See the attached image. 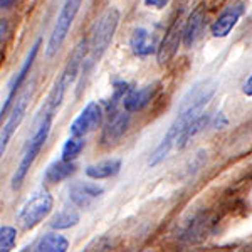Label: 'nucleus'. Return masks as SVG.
Here are the masks:
<instances>
[{
  "label": "nucleus",
  "instance_id": "nucleus-1",
  "mask_svg": "<svg viewBox=\"0 0 252 252\" xmlns=\"http://www.w3.org/2000/svg\"><path fill=\"white\" fill-rule=\"evenodd\" d=\"M214 93H215L214 84L200 83L184 97L177 118H175L173 123L170 125L168 131H166V135L163 136V140L160 141V145L155 148V152L150 155V160H148L150 166L158 165L160 161H163L165 158L168 157V153L173 150V146L178 145L180 138L184 136V133L192 126L193 121L204 115L202 111H204V108L209 104V101L212 99Z\"/></svg>",
  "mask_w": 252,
  "mask_h": 252
},
{
  "label": "nucleus",
  "instance_id": "nucleus-2",
  "mask_svg": "<svg viewBox=\"0 0 252 252\" xmlns=\"http://www.w3.org/2000/svg\"><path fill=\"white\" fill-rule=\"evenodd\" d=\"M118 24H120V10L115 7L108 9L97 19V22L93 27L91 37L88 40V56L83 64V74H88L96 66L97 61L103 58V54L115 37Z\"/></svg>",
  "mask_w": 252,
  "mask_h": 252
},
{
  "label": "nucleus",
  "instance_id": "nucleus-3",
  "mask_svg": "<svg viewBox=\"0 0 252 252\" xmlns=\"http://www.w3.org/2000/svg\"><path fill=\"white\" fill-rule=\"evenodd\" d=\"M86 56H88V40L84 39L74 47V51H72L66 67L63 69V72H61V76L58 78V81H56L52 91L49 93L46 104H44V113L56 115L58 108L61 106V103H63L67 88L71 86V83H74V79L78 78L79 71H83V64H84V61H86Z\"/></svg>",
  "mask_w": 252,
  "mask_h": 252
},
{
  "label": "nucleus",
  "instance_id": "nucleus-4",
  "mask_svg": "<svg viewBox=\"0 0 252 252\" xmlns=\"http://www.w3.org/2000/svg\"><path fill=\"white\" fill-rule=\"evenodd\" d=\"M52 120H54V115H51V113H42V115H40L37 128L34 129V133H32V136L29 138V141H27L26 146H24V152H22V157H20V161L17 165V170H15L14 177H12V189L14 190L20 189L22 182L26 180L27 173H29L31 166L34 165L39 152L42 150V146L49 136V131H51Z\"/></svg>",
  "mask_w": 252,
  "mask_h": 252
},
{
  "label": "nucleus",
  "instance_id": "nucleus-5",
  "mask_svg": "<svg viewBox=\"0 0 252 252\" xmlns=\"http://www.w3.org/2000/svg\"><path fill=\"white\" fill-rule=\"evenodd\" d=\"M81 3H83V0H64L58 15V20H56V26L52 29V34L47 42V49H46L47 58H52L64 44V40H66L69 34V29H71L72 22H74L76 15L79 12Z\"/></svg>",
  "mask_w": 252,
  "mask_h": 252
},
{
  "label": "nucleus",
  "instance_id": "nucleus-6",
  "mask_svg": "<svg viewBox=\"0 0 252 252\" xmlns=\"http://www.w3.org/2000/svg\"><path fill=\"white\" fill-rule=\"evenodd\" d=\"M52 205H54L52 195L46 192V190H40V192L34 193V197H31L24 204V207L20 209V212L17 215V222L26 230L34 229L35 225H39L51 214Z\"/></svg>",
  "mask_w": 252,
  "mask_h": 252
},
{
  "label": "nucleus",
  "instance_id": "nucleus-7",
  "mask_svg": "<svg viewBox=\"0 0 252 252\" xmlns=\"http://www.w3.org/2000/svg\"><path fill=\"white\" fill-rule=\"evenodd\" d=\"M185 24L182 12L178 14V17L173 20L172 26L168 27L165 34V39L161 40L160 47H158V63L166 64L173 59V56L177 54L180 42H184V34H185Z\"/></svg>",
  "mask_w": 252,
  "mask_h": 252
},
{
  "label": "nucleus",
  "instance_id": "nucleus-8",
  "mask_svg": "<svg viewBox=\"0 0 252 252\" xmlns=\"http://www.w3.org/2000/svg\"><path fill=\"white\" fill-rule=\"evenodd\" d=\"M101 118H103V109H101L99 104L94 103V101L88 103L83 111L79 113V116L72 121L69 133H71V136L84 138L88 133L94 131L97 126H99Z\"/></svg>",
  "mask_w": 252,
  "mask_h": 252
},
{
  "label": "nucleus",
  "instance_id": "nucleus-9",
  "mask_svg": "<svg viewBox=\"0 0 252 252\" xmlns=\"http://www.w3.org/2000/svg\"><path fill=\"white\" fill-rule=\"evenodd\" d=\"M40 44H42V40H40V39L35 40V44L31 47L29 54H27L26 61H24V64L20 66L19 72H17V76H15V78L12 79V83L9 84V93H7V96H5V101H3V104H2V109H0L2 116L5 115L7 111H9L12 101H14V97L17 96V91L20 89V86H22L24 81H26L27 74L31 72V67H32V64H34V61H35V56H37V52H39Z\"/></svg>",
  "mask_w": 252,
  "mask_h": 252
},
{
  "label": "nucleus",
  "instance_id": "nucleus-10",
  "mask_svg": "<svg viewBox=\"0 0 252 252\" xmlns=\"http://www.w3.org/2000/svg\"><path fill=\"white\" fill-rule=\"evenodd\" d=\"M29 94L31 93H26L24 96H20L15 103L14 109H12V115L9 116L7 120L5 126L2 129V136H0V153L3 155V152L7 150V145H9L12 135L15 133V129L19 128L20 123L24 120V115H26V108H27V99H29Z\"/></svg>",
  "mask_w": 252,
  "mask_h": 252
},
{
  "label": "nucleus",
  "instance_id": "nucleus-11",
  "mask_svg": "<svg viewBox=\"0 0 252 252\" xmlns=\"http://www.w3.org/2000/svg\"><path fill=\"white\" fill-rule=\"evenodd\" d=\"M244 12L242 3H235V5H230L229 9H225L220 15L217 17V20L210 26V32H212L214 37H227V35L232 32V29L237 26L239 19H241Z\"/></svg>",
  "mask_w": 252,
  "mask_h": 252
},
{
  "label": "nucleus",
  "instance_id": "nucleus-12",
  "mask_svg": "<svg viewBox=\"0 0 252 252\" xmlns=\"http://www.w3.org/2000/svg\"><path fill=\"white\" fill-rule=\"evenodd\" d=\"M214 225V217L209 212H200L190 220L182 230V239L187 242H198L210 232Z\"/></svg>",
  "mask_w": 252,
  "mask_h": 252
},
{
  "label": "nucleus",
  "instance_id": "nucleus-13",
  "mask_svg": "<svg viewBox=\"0 0 252 252\" xmlns=\"http://www.w3.org/2000/svg\"><path fill=\"white\" fill-rule=\"evenodd\" d=\"M158 91V83L148 84L141 89H133L128 93V96L123 101V108L126 113H138L150 104V101L155 97Z\"/></svg>",
  "mask_w": 252,
  "mask_h": 252
},
{
  "label": "nucleus",
  "instance_id": "nucleus-14",
  "mask_svg": "<svg viewBox=\"0 0 252 252\" xmlns=\"http://www.w3.org/2000/svg\"><path fill=\"white\" fill-rule=\"evenodd\" d=\"M101 193H103L101 187L94 184H84V182H78L69 189V198L78 207H89Z\"/></svg>",
  "mask_w": 252,
  "mask_h": 252
},
{
  "label": "nucleus",
  "instance_id": "nucleus-15",
  "mask_svg": "<svg viewBox=\"0 0 252 252\" xmlns=\"http://www.w3.org/2000/svg\"><path fill=\"white\" fill-rule=\"evenodd\" d=\"M129 125V113H113L111 118H109L106 128L103 131V141L104 145H111L115 141L120 140L121 136L126 133Z\"/></svg>",
  "mask_w": 252,
  "mask_h": 252
},
{
  "label": "nucleus",
  "instance_id": "nucleus-16",
  "mask_svg": "<svg viewBox=\"0 0 252 252\" xmlns=\"http://www.w3.org/2000/svg\"><path fill=\"white\" fill-rule=\"evenodd\" d=\"M204 22H205V10L202 5H198L192 14H190L189 20L185 24V34H184V46L185 47H193L195 42L198 40L204 29Z\"/></svg>",
  "mask_w": 252,
  "mask_h": 252
},
{
  "label": "nucleus",
  "instance_id": "nucleus-17",
  "mask_svg": "<svg viewBox=\"0 0 252 252\" xmlns=\"http://www.w3.org/2000/svg\"><path fill=\"white\" fill-rule=\"evenodd\" d=\"M129 47H131L133 54L138 56V58H146L152 52H155L157 44L153 35L146 29H143V27H140V29L133 32L131 39H129Z\"/></svg>",
  "mask_w": 252,
  "mask_h": 252
},
{
  "label": "nucleus",
  "instance_id": "nucleus-18",
  "mask_svg": "<svg viewBox=\"0 0 252 252\" xmlns=\"http://www.w3.org/2000/svg\"><path fill=\"white\" fill-rule=\"evenodd\" d=\"M121 160L118 158H111V160L99 161L96 165H89L86 168V175L93 180H104V178H111L120 172Z\"/></svg>",
  "mask_w": 252,
  "mask_h": 252
},
{
  "label": "nucleus",
  "instance_id": "nucleus-19",
  "mask_svg": "<svg viewBox=\"0 0 252 252\" xmlns=\"http://www.w3.org/2000/svg\"><path fill=\"white\" fill-rule=\"evenodd\" d=\"M76 172V165L74 161H54L47 166L46 173H44V178H46L47 184H59V182L66 180V178L71 177L72 173Z\"/></svg>",
  "mask_w": 252,
  "mask_h": 252
},
{
  "label": "nucleus",
  "instance_id": "nucleus-20",
  "mask_svg": "<svg viewBox=\"0 0 252 252\" xmlns=\"http://www.w3.org/2000/svg\"><path fill=\"white\" fill-rule=\"evenodd\" d=\"M69 242L63 235L49 234L39 242L37 252H67Z\"/></svg>",
  "mask_w": 252,
  "mask_h": 252
},
{
  "label": "nucleus",
  "instance_id": "nucleus-21",
  "mask_svg": "<svg viewBox=\"0 0 252 252\" xmlns=\"http://www.w3.org/2000/svg\"><path fill=\"white\" fill-rule=\"evenodd\" d=\"M78 222H79V214L74 209H66L52 219L51 227L52 229H69V227H74Z\"/></svg>",
  "mask_w": 252,
  "mask_h": 252
},
{
  "label": "nucleus",
  "instance_id": "nucleus-22",
  "mask_svg": "<svg viewBox=\"0 0 252 252\" xmlns=\"http://www.w3.org/2000/svg\"><path fill=\"white\" fill-rule=\"evenodd\" d=\"M84 148V140L83 138H76V136H71L69 140L64 143L63 146V152H61V155H63V158L61 160L64 161H72L76 157L79 155L81 152H83Z\"/></svg>",
  "mask_w": 252,
  "mask_h": 252
},
{
  "label": "nucleus",
  "instance_id": "nucleus-23",
  "mask_svg": "<svg viewBox=\"0 0 252 252\" xmlns=\"http://www.w3.org/2000/svg\"><path fill=\"white\" fill-rule=\"evenodd\" d=\"M209 123H210V118L207 115H202L200 118H197V120L192 123V126H190V128L184 133V136L180 138V141H178V145H177L178 148H184V146L189 145V141L192 140L195 135H198V133H200Z\"/></svg>",
  "mask_w": 252,
  "mask_h": 252
},
{
  "label": "nucleus",
  "instance_id": "nucleus-24",
  "mask_svg": "<svg viewBox=\"0 0 252 252\" xmlns=\"http://www.w3.org/2000/svg\"><path fill=\"white\" fill-rule=\"evenodd\" d=\"M17 241V230L10 225H2L0 229V252H10Z\"/></svg>",
  "mask_w": 252,
  "mask_h": 252
},
{
  "label": "nucleus",
  "instance_id": "nucleus-25",
  "mask_svg": "<svg viewBox=\"0 0 252 252\" xmlns=\"http://www.w3.org/2000/svg\"><path fill=\"white\" fill-rule=\"evenodd\" d=\"M84 252H113V244L108 237H99L89 244Z\"/></svg>",
  "mask_w": 252,
  "mask_h": 252
},
{
  "label": "nucleus",
  "instance_id": "nucleus-26",
  "mask_svg": "<svg viewBox=\"0 0 252 252\" xmlns=\"http://www.w3.org/2000/svg\"><path fill=\"white\" fill-rule=\"evenodd\" d=\"M168 2H170V0H145L146 5L153 7V9H161V7H165Z\"/></svg>",
  "mask_w": 252,
  "mask_h": 252
},
{
  "label": "nucleus",
  "instance_id": "nucleus-27",
  "mask_svg": "<svg viewBox=\"0 0 252 252\" xmlns=\"http://www.w3.org/2000/svg\"><path fill=\"white\" fill-rule=\"evenodd\" d=\"M212 252H249V249L247 247H220Z\"/></svg>",
  "mask_w": 252,
  "mask_h": 252
},
{
  "label": "nucleus",
  "instance_id": "nucleus-28",
  "mask_svg": "<svg viewBox=\"0 0 252 252\" xmlns=\"http://www.w3.org/2000/svg\"><path fill=\"white\" fill-rule=\"evenodd\" d=\"M244 94H246V96H252V74L249 76V79L244 83Z\"/></svg>",
  "mask_w": 252,
  "mask_h": 252
},
{
  "label": "nucleus",
  "instance_id": "nucleus-29",
  "mask_svg": "<svg viewBox=\"0 0 252 252\" xmlns=\"http://www.w3.org/2000/svg\"><path fill=\"white\" fill-rule=\"evenodd\" d=\"M14 2L15 0H0V7H2V9H9Z\"/></svg>",
  "mask_w": 252,
  "mask_h": 252
},
{
  "label": "nucleus",
  "instance_id": "nucleus-30",
  "mask_svg": "<svg viewBox=\"0 0 252 252\" xmlns=\"http://www.w3.org/2000/svg\"><path fill=\"white\" fill-rule=\"evenodd\" d=\"M20 252H31V247H26V249H22Z\"/></svg>",
  "mask_w": 252,
  "mask_h": 252
}]
</instances>
